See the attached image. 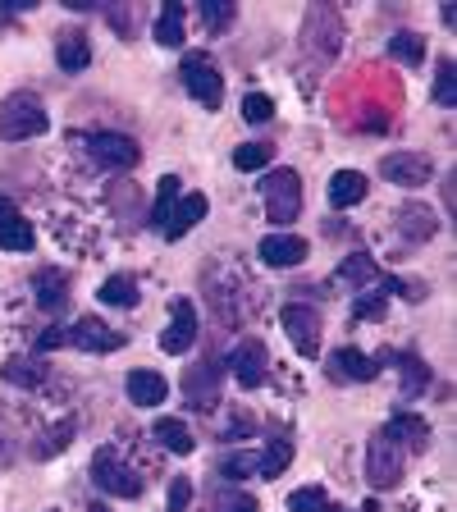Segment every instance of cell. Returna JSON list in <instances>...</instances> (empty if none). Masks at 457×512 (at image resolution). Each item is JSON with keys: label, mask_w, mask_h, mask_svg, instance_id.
Returning <instances> with one entry per match:
<instances>
[{"label": "cell", "mask_w": 457, "mask_h": 512, "mask_svg": "<svg viewBox=\"0 0 457 512\" xmlns=\"http://www.w3.org/2000/svg\"><path fill=\"white\" fill-rule=\"evenodd\" d=\"M46 106L37 92H10L0 101V138L5 142H28L46 133Z\"/></svg>", "instance_id": "1"}, {"label": "cell", "mask_w": 457, "mask_h": 512, "mask_svg": "<svg viewBox=\"0 0 457 512\" xmlns=\"http://www.w3.org/2000/svg\"><path fill=\"white\" fill-rule=\"evenodd\" d=\"M302 46H307L311 60H334L343 46V23L330 5H311L307 19H302Z\"/></svg>", "instance_id": "2"}, {"label": "cell", "mask_w": 457, "mask_h": 512, "mask_svg": "<svg viewBox=\"0 0 457 512\" xmlns=\"http://www.w3.org/2000/svg\"><path fill=\"white\" fill-rule=\"evenodd\" d=\"M366 480H371V490H394L403 480V448L389 439V430H375L366 439Z\"/></svg>", "instance_id": "3"}, {"label": "cell", "mask_w": 457, "mask_h": 512, "mask_svg": "<svg viewBox=\"0 0 457 512\" xmlns=\"http://www.w3.org/2000/svg\"><path fill=\"white\" fill-rule=\"evenodd\" d=\"M179 78H183V87H188V96L197 101V106H206V110H215L224 101V78H220V69H215V60L211 55H202V51H192V55H183V69H179Z\"/></svg>", "instance_id": "4"}, {"label": "cell", "mask_w": 457, "mask_h": 512, "mask_svg": "<svg viewBox=\"0 0 457 512\" xmlns=\"http://www.w3.org/2000/svg\"><path fill=\"white\" fill-rule=\"evenodd\" d=\"M261 192H266V220L275 224H288L302 215V179L298 170H270L266 183H261Z\"/></svg>", "instance_id": "5"}, {"label": "cell", "mask_w": 457, "mask_h": 512, "mask_svg": "<svg viewBox=\"0 0 457 512\" xmlns=\"http://www.w3.org/2000/svg\"><path fill=\"white\" fill-rule=\"evenodd\" d=\"M92 480H96V490L115 494V499H138V494H142V476L133 467H124V462H119L115 448H96Z\"/></svg>", "instance_id": "6"}, {"label": "cell", "mask_w": 457, "mask_h": 512, "mask_svg": "<svg viewBox=\"0 0 457 512\" xmlns=\"http://www.w3.org/2000/svg\"><path fill=\"white\" fill-rule=\"evenodd\" d=\"M284 334L293 339V348L302 357H320V339H325V325H320V311L307 302H288L284 307Z\"/></svg>", "instance_id": "7"}, {"label": "cell", "mask_w": 457, "mask_h": 512, "mask_svg": "<svg viewBox=\"0 0 457 512\" xmlns=\"http://www.w3.org/2000/svg\"><path fill=\"white\" fill-rule=\"evenodd\" d=\"M380 174L398 188H426L435 179V160L426 151H394V156L380 160Z\"/></svg>", "instance_id": "8"}, {"label": "cell", "mask_w": 457, "mask_h": 512, "mask_svg": "<svg viewBox=\"0 0 457 512\" xmlns=\"http://www.w3.org/2000/svg\"><path fill=\"white\" fill-rule=\"evenodd\" d=\"M87 151H92V160L101 170H133L142 160V147L133 138H124V133H92Z\"/></svg>", "instance_id": "9"}, {"label": "cell", "mask_w": 457, "mask_h": 512, "mask_svg": "<svg viewBox=\"0 0 457 512\" xmlns=\"http://www.w3.org/2000/svg\"><path fill=\"white\" fill-rule=\"evenodd\" d=\"M220 375H224V362H215V357L188 366V375H183V394H188V403L197 407V412H211V407L220 403Z\"/></svg>", "instance_id": "10"}, {"label": "cell", "mask_w": 457, "mask_h": 512, "mask_svg": "<svg viewBox=\"0 0 457 512\" xmlns=\"http://www.w3.org/2000/svg\"><path fill=\"white\" fill-rule=\"evenodd\" d=\"M256 256L266 261L270 270H288V266H302L307 261V238H298V234H266L261 243H256Z\"/></svg>", "instance_id": "11"}, {"label": "cell", "mask_w": 457, "mask_h": 512, "mask_svg": "<svg viewBox=\"0 0 457 512\" xmlns=\"http://www.w3.org/2000/svg\"><path fill=\"white\" fill-rule=\"evenodd\" d=\"M229 371H234V380L243 384V389H261V384H266V343L243 339L234 348V357H229Z\"/></svg>", "instance_id": "12"}, {"label": "cell", "mask_w": 457, "mask_h": 512, "mask_svg": "<svg viewBox=\"0 0 457 512\" xmlns=\"http://www.w3.org/2000/svg\"><path fill=\"white\" fill-rule=\"evenodd\" d=\"M192 343H197V311H192L188 298H179L170 311V325L160 334V348L170 352V357H179V352H188Z\"/></svg>", "instance_id": "13"}, {"label": "cell", "mask_w": 457, "mask_h": 512, "mask_svg": "<svg viewBox=\"0 0 457 512\" xmlns=\"http://www.w3.org/2000/svg\"><path fill=\"white\" fill-rule=\"evenodd\" d=\"M389 439H394L398 448H403V453H426L430 448V421L426 416H416V412H394V421H389Z\"/></svg>", "instance_id": "14"}, {"label": "cell", "mask_w": 457, "mask_h": 512, "mask_svg": "<svg viewBox=\"0 0 457 512\" xmlns=\"http://www.w3.org/2000/svg\"><path fill=\"white\" fill-rule=\"evenodd\" d=\"M330 375L339 384H366V380H375L380 375V366H375V357H366L362 348H334L330 352Z\"/></svg>", "instance_id": "15"}, {"label": "cell", "mask_w": 457, "mask_h": 512, "mask_svg": "<svg viewBox=\"0 0 457 512\" xmlns=\"http://www.w3.org/2000/svg\"><path fill=\"white\" fill-rule=\"evenodd\" d=\"M69 343L83 348V352H119L124 348V334L110 330V325H101L96 316H83L74 330H69Z\"/></svg>", "instance_id": "16"}, {"label": "cell", "mask_w": 457, "mask_h": 512, "mask_svg": "<svg viewBox=\"0 0 457 512\" xmlns=\"http://www.w3.org/2000/svg\"><path fill=\"white\" fill-rule=\"evenodd\" d=\"M206 220V197L202 192H188V197H179V202H174V211L165 215V224H160V234L170 238H183V234H192V229H197V224Z\"/></svg>", "instance_id": "17"}, {"label": "cell", "mask_w": 457, "mask_h": 512, "mask_svg": "<svg viewBox=\"0 0 457 512\" xmlns=\"http://www.w3.org/2000/svg\"><path fill=\"white\" fill-rule=\"evenodd\" d=\"M55 60H60L64 74H83L87 64H92V42H87L83 28H64L55 37Z\"/></svg>", "instance_id": "18"}, {"label": "cell", "mask_w": 457, "mask_h": 512, "mask_svg": "<svg viewBox=\"0 0 457 512\" xmlns=\"http://www.w3.org/2000/svg\"><path fill=\"white\" fill-rule=\"evenodd\" d=\"M394 224H398V234H403L407 243H430V238H435V229H439L435 211H430V206H421V202H407L403 211L394 215Z\"/></svg>", "instance_id": "19"}, {"label": "cell", "mask_w": 457, "mask_h": 512, "mask_svg": "<svg viewBox=\"0 0 457 512\" xmlns=\"http://www.w3.org/2000/svg\"><path fill=\"white\" fill-rule=\"evenodd\" d=\"M124 389H128V398H133L138 407H156V403H165V394H170V380L156 375V371H133L124 380Z\"/></svg>", "instance_id": "20"}, {"label": "cell", "mask_w": 457, "mask_h": 512, "mask_svg": "<svg viewBox=\"0 0 457 512\" xmlns=\"http://www.w3.org/2000/svg\"><path fill=\"white\" fill-rule=\"evenodd\" d=\"M366 188H371V183H366L362 170H339L330 179V206L334 211H348V206H357L366 197Z\"/></svg>", "instance_id": "21"}, {"label": "cell", "mask_w": 457, "mask_h": 512, "mask_svg": "<svg viewBox=\"0 0 457 512\" xmlns=\"http://www.w3.org/2000/svg\"><path fill=\"white\" fill-rule=\"evenodd\" d=\"M394 366H398V375H403V398L407 403L430 389V366L421 362V357H412V352H394Z\"/></svg>", "instance_id": "22"}, {"label": "cell", "mask_w": 457, "mask_h": 512, "mask_svg": "<svg viewBox=\"0 0 457 512\" xmlns=\"http://www.w3.org/2000/svg\"><path fill=\"white\" fill-rule=\"evenodd\" d=\"M37 307L42 311H60L64 302H69V279H64V270H37Z\"/></svg>", "instance_id": "23"}, {"label": "cell", "mask_w": 457, "mask_h": 512, "mask_svg": "<svg viewBox=\"0 0 457 512\" xmlns=\"http://www.w3.org/2000/svg\"><path fill=\"white\" fill-rule=\"evenodd\" d=\"M151 430H156V439H160V444L170 448V453H179V458H188L192 448H197V439H192V430L183 426L179 416H160V421H156V426H151Z\"/></svg>", "instance_id": "24"}, {"label": "cell", "mask_w": 457, "mask_h": 512, "mask_svg": "<svg viewBox=\"0 0 457 512\" xmlns=\"http://www.w3.org/2000/svg\"><path fill=\"white\" fill-rule=\"evenodd\" d=\"M0 375L10 384H19V389H37V384L46 380V366L37 362V357H23V352H14L10 362L0 366Z\"/></svg>", "instance_id": "25"}, {"label": "cell", "mask_w": 457, "mask_h": 512, "mask_svg": "<svg viewBox=\"0 0 457 512\" xmlns=\"http://www.w3.org/2000/svg\"><path fill=\"white\" fill-rule=\"evenodd\" d=\"M138 279L133 275H110L106 284H101V302L106 307H138Z\"/></svg>", "instance_id": "26"}, {"label": "cell", "mask_w": 457, "mask_h": 512, "mask_svg": "<svg viewBox=\"0 0 457 512\" xmlns=\"http://www.w3.org/2000/svg\"><path fill=\"white\" fill-rule=\"evenodd\" d=\"M156 42L160 46H183V5L179 0H170V5L156 14Z\"/></svg>", "instance_id": "27"}, {"label": "cell", "mask_w": 457, "mask_h": 512, "mask_svg": "<svg viewBox=\"0 0 457 512\" xmlns=\"http://www.w3.org/2000/svg\"><path fill=\"white\" fill-rule=\"evenodd\" d=\"M389 55H394L398 64H407V69H416V64L426 60V42H421V32H394V37H389Z\"/></svg>", "instance_id": "28"}, {"label": "cell", "mask_w": 457, "mask_h": 512, "mask_svg": "<svg viewBox=\"0 0 457 512\" xmlns=\"http://www.w3.org/2000/svg\"><path fill=\"white\" fill-rule=\"evenodd\" d=\"M293 462V439H270V448L261 453V480H279Z\"/></svg>", "instance_id": "29"}, {"label": "cell", "mask_w": 457, "mask_h": 512, "mask_svg": "<svg viewBox=\"0 0 457 512\" xmlns=\"http://www.w3.org/2000/svg\"><path fill=\"white\" fill-rule=\"evenodd\" d=\"M288 512H339V508L320 485H302V490L288 494Z\"/></svg>", "instance_id": "30"}, {"label": "cell", "mask_w": 457, "mask_h": 512, "mask_svg": "<svg viewBox=\"0 0 457 512\" xmlns=\"http://www.w3.org/2000/svg\"><path fill=\"white\" fill-rule=\"evenodd\" d=\"M334 279H339V284H348V288H366L375 279V261L366 252H357V256H348V261H343Z\"/></svg>", "instance_id": "31"}, {"label": "cell", "mask_w": 457, "mask_h": 512, "mask_svg": "<svg viewBox=\"0 0 457 512\" xmlns=\"http://www.w3.org/2000/svg\"><path fill=\"white\" fill-rule=\"evenodd\" d=\"M74 430H78V421H60V426H51V430L42 435V444L32 448V458H55L60 448L74 444Z\"/></svg>", "instance_id": "32"}, {"label": "cell", "mask_w": 457, "mask_h": 512, "mask_svg": "<svg viewBox=\"0 0 457 512\" xmlns=\"http://www.w3.org/2000/svg\"><path fill=\"white\" fill-rule=\"evenodd\" d=\"M32 243H37V234H32V224L23 220V215H14V220L0 229V247H5V252H32Z\"/></svg>", "instance_id": "33"}, {"label": "cell", "mask_w": 457, "mask_h": 512, "mask_svg": "<svg viewBox=\"0 0 457 512\" xmlns=\"http://www.w3.org/2000/svg\"><path fill=\"white\" fill-rule=\"evenodd\" d=\"M174 202H179V174H165L160 179V188H156V211H151V224H165V215L174 211Z\"/></svg>", "instance_id": "34"}, {"label": "cell", "mask_w": 457, "mask_h": 512, "mask_svg": "<svg viewBox=\"0 0 457 512\" xmlns=\"http://www.w3.org/2000/svg\"><path fill=\"white\" fill-rule=\"evenodd\" d=\"M389 293H394V279H384L375 293H366V298L352 307V316H357V320H380V316H384V302H389Z\"/></svg>", "instance_id": "35"}, {"label": "cell", "mask_w": 457, "mask_h": 512, "mask_svg": "<svg viewBox=\"0 0 457 512\" xmlns=\"http://www.w3.org/2000/svg\"><path fill=\"white\" fill-rule=\"evenodd\" d=\"M270 156H275V147H266V142H243V147L234 151V165L238 170H266Z\"/></svg>", "instance_id": "36"}, {"label": "cell", "mask_w": 457, "mask_h": 512, "mask_svg": "<svg viewBox=\"0 0 457 512\" xmlns=\"http://www.w3.org/2000/svg\"><path fill=\"white\" fill-rule=\"evenodd\" d=\"M220 471L229 480H247V476H261V458L256 453H229V458L220 462Z\"/></svg>", "instance_id": "37"}, {"label": "cell", "mask_w": 457, "mask_h": 512, "mask_svg": "<svg viewBox=\"0 0 457 512\" xmlns=\"http://www.w3.org/2000/svg\"><path fill=\"white\" fill-rule=\"evenodd\" d=\"M435 101L444 110L457 106V83H453V60H439V74H435Z\"/></svg>", "instance_id": "38"}, {"label": "cell", "mask_w": 457, "mask_h": 512, "mask_svg": "<svg viewBox=\"0 0 457 512\" xmlns=\"http://www.w3.org/2000/svg\"><path fill=\"white\" fill-rule=\"evenodd\" d=\"M234 5H229V0H206V5H202V19H206V28H211V32H224V28H229V23H234Z\"/></svg>", "instance_id": "39"}, {"label": "cell", "mask_w": 457, "mask_h": 512, "mask_svg": "<svg viewBox=\"0 0 457 512\" xmlns=\"http://www.w3.org/2000/svg\"><path fill=\"white\" fill-rule=\"evenodd\" d=\"M270 115H275V101H270L266 92L243 96V119H247V124H266Z\"/></svg>", "instance_id": "40"}, {"label": "cell", "mask_w": 457, "mask_h": 512, "mask_svg": "<svg viewBox=\"0 0 457 512\" xmlns=\"http://www.w3.org/2000/svg\"><path fill=\"white\" fill-rule=\"evenodd\" d=\"M165 503H170V512H188V503H192V480H188V476H174V485H170V494H165Z\"/></svg>", "instance_id": "41"}, {"label": "cell", "mask_w": 457, "mask_h": 512, "mask_svg": "<svg viewBox=\"0 0 457 512\" xmlns=\"http://www.w3.org/2000/svg\"><path fill=\"white\" fill-rule=\"evenodd\" d=\"M101 14L115 23V32L124 37V42H133V14H138V10H101Z\"/></svg>", "instance_id": "42"}, {"label": "cell", "mask_w": 457, "mask_h": 512, "mask_svg": "<svg viewBox=\"0 0 457 512\" xmlns=\"http://www.w3.org/2000/svg\"><path fill=\"white\" fill-rule=\"evenodd\" d=\"M64 343H69V330H64V325H51V330H46L42 339H37V348L51 352V348H64Z\"/></svg>", "instance_id": "43"}, {"label": "cell", "mask_w": 457, "mask_h": 512, "mask_svg": "<svg viewBox=\"0 0 457 512\" xmlns=\"http://www.w3.org/2000/svg\"><path fill=\"white\" fill-rule=\"evenodd\" d=\"M14 215H19V211H14V202H10V197H0V229H5Z\"/></svg>", "instance_id": "44"}, {"label": "cell", "mask_w": 457, "mask_h": 512, "mask_svg": "<svg viewBox=\"0 0 457 512\" xmlns=\"http://www.w3.org/2000/svg\"><path fill=\"white\" fill-rule=\"evenodd\" d=\"M229 512H261V508H256L252 499H243V503H234V508H229Z\"/></svg>", "instance_id": "45"}, {"label": "cell", "mask_w": 457, "mask_h": 512, "mask_svg": "<svg viewBox=\"0 0 457 512\" xmlns=\"http://www.w3.org/2000/svg\"><path fill=\"white\" fill-rule=\"evenodd\" d=\"M87 512H110V508H106V503H96V508H87Z\"/></svg>", "instance_id": "46"}]
</instances>
